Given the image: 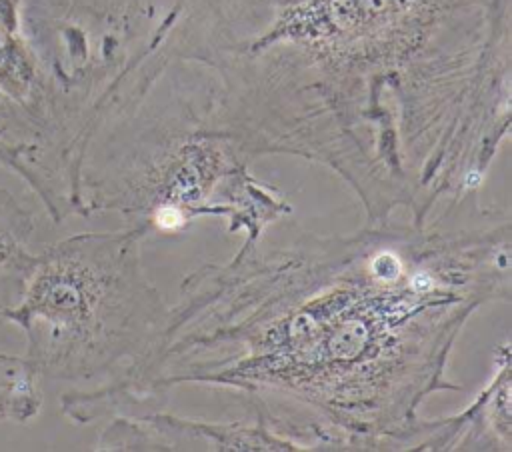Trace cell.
I'll return each instance as SVG.
<instances>
[{
    "mask_svg": "<svg viewBox=\"0 0 512 452\" xmlns=\"http://www.w3.org/2000/svg\"><path fill=\"white\" fill-rule=\"evenodd\" d=\"M0 92L16 100L40 122L60 166L74 186V180L64 166L48 130L40 72L22 24V0H0Z\"/></svg>",
    "mask_w": 512,
    "mask_h": 452,
    "instance_id": "obj_9",
    "label": "cell"
},
{
    "mask_svg": "<svg viewBox=\"0 0 512 452\" xmlns=\"http://www.w3.org/2000/svg\"><path fill=\"white\" fill-rule=\"evenodd\" d=\"M144 238L140 226H124L34 252L0 318L20 328L24 360L40 378L96 386L126 376L154 352L168 306L146 276Z\"/></svg>",
    "mask_w": 512,
    "mask_h": 452,
    "instance_id": "obj_4",
    "label": "cell"
},
{
    "mask_svg": "<svg viewBox=\"0 0 512 452\" xmlns=\"http://www.w3.org/2000/svg\"><path fill=\"white\" fill-rule=\"evenodd\" d=\"M174 54L248 160L328 166L370 222L476 192L510 134L512 0H186Z\"/></svg>",
    "mask_w": 512,
    "mask_h": 452,
    "instance_id": "obj_2",
    "label": "cell"
},
{
    "mask_svg": "<svg viewBox=\"0 0 512 452\" xmlns=\"http://www.w3.org/2000/svg\"><path fill=\"white\" fill-rule=\"evenodd\" d=\"M510 342L496 348V368L462 412L436 418L426 450H512Z\"/></svg>",
    "mask_w": 512,
    "mask_h": 452,
    "instance_id": "obj_8",
    "label": "cell"
},
{
    "mask_svg": "<svg viewBox=\"0 0 512 452\" xmlns=\"http://www.w3.org/2000/svg\"><path fill=\"white\" fill-rule=\"evenodd\" d=\"M40 380L24 356L0 352V420H32L42 408Z\"/></svg>",
    "mask_w": 512,
    "mask_h": 452,
    "instance_id": "obj_11",
    "label": "cell"
},
{
    "mask_svg": "<svg viewBox=\"0 0 512 452\" xmlns=\"http://www.w3.org/2000/svg\"><path fill=\"white\" fill-rule=\"evenodd\" d=\"M512 222L476 192L434 220L242 244L194 270L154 352L84 392L92 418L164 408L180 384L236 390L296 450H424L428 396L484 302L512 298Z\"/></svg>",
    "mask_w": 512,
    "mask_h": 452,
    "instance_id": "obj_1",
    "label": "cell"
},
{
    "mask_svg": "<svg viewBox=\"0 0 512 452\" xmlns=\"http://www.w3.org/2000/svg\"><path fill=\"white\" fill-rule=\"evenodd\" d=\"M248 162L214 122L204 68L174 56L138 102L90 136L78 170L80 216L118 212L146 236L220 216L228 232L256 238L288 202Z\"/></svg>",
    "mask_w": 512,
    "mask_h": 452,
    "instance_id": "obj_3",
    "label": "cell"
},
{
    "mask_svg": "<svg viewBox=\"0 0 512 452\" xmlns=\"http://www.w3.org/2000/svg\"><path fill=\"white\" fill-rule=\"evenodd\" d=\"M0 166L22 178L54 222L78 216L74 186L40 122L0 92Z\"/></svg>",
    "mask_w": 512,
    "mask_h": 452,
    "instance_id": "obj_7",
    "label": "cell"
},
{
    "mask_svg": "<svg viewBox=\"0 0 512 452\" xmlns=\"http://www.w3.org/2000/svg\"><path fill=\"white\" fill-rule=\"evenodd\" d=\"M186 0H22L52 142L78 192L94 130L138 102L174 58ZM80 204V202H78Z\"/></svg>",
    "mask_w": 512,
    "mask_h": 452,
    "instance_id": "obj_5",
    "label": "cell"
},
{
    "mask_svg": "<svg viewBox=\"0 0 512 452\" xmlns=\"http://www.w3.org/2000/svg\"><path fill=\"white\" fill-rule=\"evenodd\" d=\"M98 450H296L254 420L206 422L160 410L112 416L96 440Z\"/></svg>",
    "mask_w": 512,
    "mask_h": 452,
    "instance_id": "obj_6",
    "label": "cell"
},
{
    "mask_svg": "<svg viewBox=\"0 0 512 452\" xmlns=\"http://www.w3.org/2000/svg\"><path fill=\"white\" fill-rule=\"evenodd\" d=\"M34 232V214L10 190L0 188V310L6 306V288L16 294L24 270L32 262Z\"/></svg>",
    "mask_w": 512,
    "mask_h": 452,
    "instance_id": "obj_10",
    "label": "cell"
}]
</instances>
